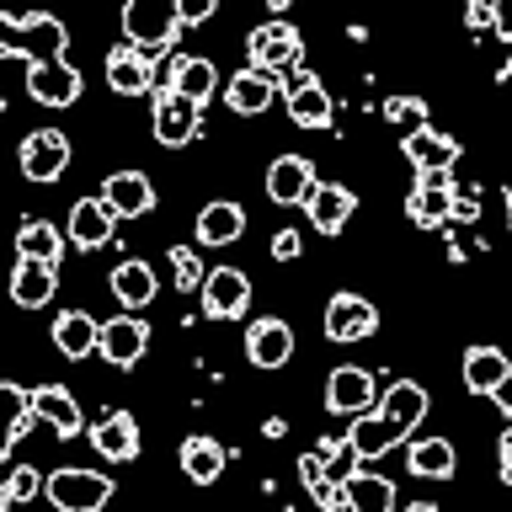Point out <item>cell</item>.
<instances>
[{
	"label": "cell",
	"mask_w": 512,
	"mask_h": 512,
	"mask_svg": "<svg viewBox=\"0 0 512 512\" xmlns=\"http://www.w3.org/2000/svg\"><path fill=\"white\" fill-rule=\"evenodd\" d=\"M11 27H38L43 48H22V43H6L0 54L6 59H27V91L38 96L43 107H70L80 96V75L75 64L64 59V22L43 11H6V32Z\"/></svg>",
	"instance_id": "cell-1"
},
{
	"label": "cell",
	"mask_w": 512,
	"mask_h": 512,
	"mask_svg": "<svg viewBox=\"0 0 512 512\" xmlns=\"http://www.w3.org/2000/svg\"><path fill=\"white\" fill-rule=\"evenodd\" d=\"M123 32H128V48H139L144 59L166 54L176 32H182V6L176 0H134V6H123Z\"/></svg>",
	"instance_id": "cell-2"
},
{
	"label": "cell",
	"mask_w": 512,
	"mask_h": 512,
	"mask_svg": "<svg viewBox=\"0 0 512 512\" xmlns=\"http://www.w3.org/2000/svg\"><path fill=\"white\" fill-rule=\"evenodd\" d=\"M43 496L54 502L59 512H102L107 496H112V480L102 470H80V464H64V470L48 475Z\"/></svg>",
	"instance_id": "cell-3"
},
{
	"label": "cell",
	"mask_w": 512,
	"mask_h": 512,
	"mask_svg": "<svg viewBox=\"0 0 512 512\" xmlns=\"http://www.w3.org/2000/svg\"><path fill=\"white\" fill-rule=\"evenodd\" d=\"M454 208H459V198H454V176L448 171H427L422 182H416V192L406 198V214H411V224H422V230L448 224Z\"/></svg>",
	"instance_id": "cell-4"
},
{
	"label": "cell",
	"mask_w": 512,
	"mask_h": 512,
	"mask_svg": "<svg viewBox=\"0 0 512 512\" xmlns=\"http://www.w3.org/2000/svg\"><path fill=\"white\" fill-rule=\"evenodd\" d=\"M246 54H251V70L267 75V70H283V64H299L304 43H299V32L288 22H267V27H256L246 38Z\"/></svg>",
	"instance_id": "cell-5"
},
{
	"label": "cell",
	"mask_w": 512,
	"mask_h": 512,
	"mask_svg": "<svg viewBox=\"0 0 512 512\" xmlns=\"http://www.w3.org/2000/svg\"><path fill=\"white\" fill-rule=\"evenodd\" d=\"M198 118H203L198 102H187V96H176L171 86H160V96H155V139L160 144H171V150L192 144L198 139Z\"/></svg>",
	"instance_id": "cell-6"
},
{
	"label": "cell",
	"mask_w": 512,
	"mask_h": 512,
	"mask_svg": "<svg viewBox=\"0 0 512 512\" xmlns=\"http://www.w3.org/2000/svg\"><path fill=\"white\" fill-rule=\"evenodd\" d=\"M198 294H203V310L214 320H235V315H246V304H251V278L235 267H214Z\"/></svg>",
	"instance_id": "cell-7"
},
{
	"label": "cell",
	"mask_w": 512,
	"mask_h": 512,
	"mask_svg": "<svg viewBox=\"0 0 512 512\" xmlns=\"http://www.w3.org/2000/svg\"><path fill=\"white\" fill-rule=\"evenodd\" d=\"M64 166H70V139H64L59 128H38V134H27L22 171L32 176V182H59Z\"/></svg>",
	"instance_id": "cell-8"
},
{
	"label": "cell",
	"mask_w": 512,
	"mask_h": 512,
	"mask_svg": "<svg viewBox=\"0 0 512 512\" xmlns=\"http://www.w3.org/2000/svg\"><path fill=\"white\" fill-rule=\"evenodd\" d=\"M144 347H150V326H144L139 315L123 310L118 320H107V326H102V347H96V352H102L112 368H128V363L144 358Z\"/></svg>",
	"instance_id": "cell-9"
},
{
	"label": "cell",
	"mask_w": 512,
	"mask_h": 512,
	"mask_svg": "<svg viewBox=\"0 0 512 512\" xmlns=\"http://www.w3.org/2000/svg\"><path fill=\"white\" fill-rule=\"evenodd\" d=\"M315 166L310 160H299V155H278L272 160V171H267V198L272 203H283V208H294V203H310V192H315Z\"/></svg>",
	"instance_id": "cell-10"
},
{
	"label": "cell",
	"mask_w": 512,
	"mask_h": 512,
	"mask_svg": "<svg viewBox=\"0 0 512 512\" xmlns=\"http://www.w3.org/2000/svg\"><path fill=\"white\" fill-rule=\"evenodd\" d=\"M374 326H379V310L358 294H336L326 304V336L331 342H363Z\"/></svg>",
	"instance_id": "cell-11"
},
{
	"label": "cell",
	"mask_w": 512,
	"mask_h": 512,
	"mask_svg": "<svg viewBox=\"0 0 512 512\" xmlns=\"http://www.w3.org/2000/svg\"><path fill=\"white\" fill-rule=\"evenodd\" d=\"M102 203L112 208V214L139 219V214H150V208H155V187H150V176H144V171H112L107 187H102Z\"/></svg>",
	"instance_id": "cell-12"
},
{
	"label": "cell",
	"mask_w": 512,
	"mask_h": 512,
	"mask_svg": "<svg viewBox=\"0 0 512 512\" xmlns=\"http://www.w3.org/2000/svg\"><path fill=\"white\" fill-rule=\"evenodd\" d=\"M91 448H96L107 464H128V459L139 454V427H134V416H128V411L102 416V422L91 427Z\"/></svg>",
	"instance_id": "cell-13"
},
{
	"label": "cell",
	"mask_w": 512,
	"mask_h": 512,
	"mask_svg": "<svg viewBox=\"0 0 512 512\" xmlns=\"http://www.w3.org/2000/svg\"><path fill=\"white\" fill-rule=\"evenodd\" d=\"M400 150H406V160L422 176L427 171H454V160H459V144L448 139V134H438V128H411Z\"/></svg>",
	"instance_id": "cell-14"
},
{
	"label": "cell",
	"mask_w": 512,
	"mask_h": 512,
	"mask_svg": "<svg viewBox=\"0 0 512 512\" xmlns=\"http://www.w3.org/2000/svg\"><path fill=\"white\" fill-rule=\"evenodd\" d=\"M347 443L358 448V459H379V454H390L395 443H406V427H395L384 411H363L358 422L347 427Z\"/></svg>",
	"instance_id": "cell-15"
},
{
	"label": "cell",
	"mask_w": 512,
	"mask_h": 512,
	"mask_svg": "<svg viewBox=\"0 0 512 512\" xmlns=\"http://www.w3.org/2000/svg\"><path fill=\"white\" fill-rule=\"evenodd\" d=\"M246 358L256 368H283L288 358H294V331H288L283 320H256V326L246 331Z\"/></svg>",
	"instance_id": "cell-16"
},
{
	"label": "cell",
	"mask_w": 512,
	"mask_h": 512,
	"mask_svg": "<svg viewBox=\"0 0 512 512\" xmlns=\"http://www.w3.org/2000/svg\"><path fill=\"white\" fill-rule=\"evenodd\" d=\"M507 379H512V363H507L502 347H470L464 352V384H470V395H496Z\"/></svg>",
	"instance_id": "cell-17"
},
{
	"label": "cell",
	"mask_w": 512,
	"mask_h": 512,
	"mask_svg": "<svg viewBox=\"0 0 512 512\" xmlns=\"http://www.w3.org/2000/svg\"><path fill=\"white\" fill-rule=\"evenodd\" d=\"M326 406L336 416H363L374 406V379H368L363 368H336L331 384H326Z\"/></svg>",
	"instance_id": "cell-18"
},
{
	"label": "cell",
	"mask_w": 512,
	"mask_h": 512,
	"mask_svg": "<svg viewBox=\"0 0 512 512\" xmlns=\"http://www.w3.org/2000/svg\"><path fill=\"white\" fill-rule=\"evenodd\" d=\"M352 208H358V198H352L347 187L320 182V187L310 192V203H304V214L315 219V230H320V235H342V224L352 219Z\"/></svg>",
	"instance_id": "cell-19"
},
{
	"label": "cell",
	"mask_w": 512,
	"mask_h": 512,
	"mask_svg": "<svg viewBox=\"0 0 512 512\" xmlns=\"http://www.w3.org/2000/svg\"><path fill=\"white\" fill-rule=\"evenodd\" d=\"M112 224H118V214H112L102 198H80V203L70 208V240H75V246H86V251L107 246V240H112Z\"/></svg>",
	"instance_id": "cell-20"
},
{
	"label": "cell",
	"mask_w": 512,
	"mask_h": 512,
	"mask_svg": "<svg viewBox=\"0 0 512 512\" xmlns=\"http://www.w3.org/2000/svg\"><path fill=\"white\" fill-rule=\"evenodd\" d=\"M150 80H155V70H150V59L139 54V48H112L107 54V86L118 91V96H144L150 91Z\"/></svg>",
	"instance_id": "cell-21"
},
{
	"label": "cell",
	"mask_w": 512,
	"mask_h": 512,
	"mask_svg": "<svg viewBox=\"0 0 512 512\" xmlns=\"http://www.w3.org/2000/svg\"><path fill=\"white\" fill-rule=\"evenodd\" d=\"M32 411H38V422L54 427L59 438H75V432H80V406H75V395L64 390V384H43V390H32Z\"/></svg>",
	"instance_id": "cell-22"
},
{
	"label": "cell",
	"mask_w": 512,
	"mask_h": 512,
	"mask_svg": "<svg viewBox=\"0 0 512 512\" xmlns=\"http://www.w3.org/2000/svg\"><path fill=\"white\" fill-rule=\"evenodd\" d=\"M288 118L299 128H326L331 123V96L315 75H299L294 86H288Z\"/></svg>",
	"instance_id": "cell-23"
},
{
	"label": "cell",
	"mask_w": 512,
	"mask_h": 512,
	"mask_svg": "<svg viewBox=\"0 0 512 512\" xmlns=\"http://www.w3.org/2000/svg\"><path fill=\"white\" fill-rule=\"evenodd\" d=\"M219 86V75H214V59H198V54H182V59H171V91L176 96H187V102H208Z\"/></svg>",
	"instance_id": "cell-24"
},
{
	"label": "cell",
	"mask_w": 512,
	"mask_h": 512,
	"mask_svg": "<svg viewBox=\"0 0 512 512\" xmlns=\"http://www.w3.org/2000/svg\"><path fill=\"white\" fill-rule=\"evenodd\" d=\"M224 102H230L235 112H267L272 102H278V80L272 75H262V70H240L230 86H224Z\"/></svg>",
	"instance_id": "cell-25"
},
{
	"label": "cell",
	"mask_w": 512,
	"mask_h": 512,
	"mask_svg": "<svg viewBox=\"0 0 512 512\" xmlns=\"http://www.w3.org/2000/svg\"><path fill=\"white\" fill-rule=\"evenodd\" d=\"M54 288H59V278H54V267L48 262H16V278H11V299L22 304V310H43L48 299H54Z\"/></svg>",
	"instance_id": "cell-26"
},
{
	"label": "cell",
	"mask_w": 512,
	"mask_h": 512,
	"mask_svg": "<svg viewBox=\"0 0 512 512\" xmlns=\"http://www.w3.org/2000/svg\"><path fill=\"white\" fill-rule=\"evenodd\" d=\"M54 342H59L64 358H86V352L102 347V326H96L86 310H64L54 320Z\"/></svg>",
	"instance_id": "cell-27"
},
{
	"label": "cell",
	"mask_w": 512,
	"mask_h": 512,
	"mask_svg": "<svg viewBox=\"0 0 512 512\" xmlns=\"http://www.w3.org/2000/svg\"><path fill=\"white\" fill-rule=\"evenodd\" d=\"M112 294L123 299L128 315L144 310V304L155 299V267H150V262H123V267H112Z\"/></svg>",
	"instance_id": "cell-28"
},
{
	"label": "cell",
	"mask_w": 512,
	"mask_h": 512,
	"mask_svg": "<svg viewBox=\"0 0 512 512\" xmlns=\"http://www.w3.org/2000/svg\"><path fill=\"white\" fill-rule=\"evenodd\" d=\"M379 411L390 416L395 427H406V432H411V427H416V422H422V416H427V390H422V384H416V379H400V384H390V390H384Z\"/></svg>",
	"instance_id": "cell-29"
},
{
	"label": "cell",
	"mask_w": 512,
	"mask_h": 512,
	"mask_svg": "<svg viewBox=\"0 0 512 512\" xmlns=\"http://www.w3.org/2000/svg\"><path fill=\"white\" fill-rule=\"evenodd\" d=\"M240 230H246L240 203H208L198 214V240L203 246H230V240H240Z\"/></svg>",
	"instance_id": "cell-30"
},
{
	"label": "cell",
	"mask_w": 512,
	"mask_h": 512,
	"mask_svg": "<svg viewBox=\"0 0 512 512\" xmlns=\"http://www.w3.org/2000/svg\"><path fill=\"white\" fill-rule=\"evenodd\" d=\"M342 496L352 502V512H390V507H395V486H390L384 475H368V470L347 475Z\"/></svg>",
	"instance_id": "cell-31"
},
{
	"label": "cell",
	"mask_w": 512,
	"mask_h": 512,
	"mask_svg": "<svg viewBox=\"0 0 512 512\" xmlns=\"http://www.w3.org/2000/svg\"><path fill=\"white\" fill-rule=\"evenodd\" d=\"M16 251H22L27 262H48V267H54L59 251H64V235L48 219H27L22 230H16Z\"/></svg>",
	"instance_id": "cell-32"
},
{
	"label": "cell",
	"mask_w": 512,
	"mask_h": 512,
	"mask_svg": "<svg viewBox=\"0 0 512 512\" xmlns=\"http://www.w3.org/2000/svg\"><path fill=\"white\" fill-rule=\"evenodd\" d=\"M182 470L198 480V486H214V480L224 475V448L214 438H187L182 443Z\"/></svg>",
	"instance_id": "cell-33"
},
{
	"label": "cell",
	"mask_w": 512,
	"mask_h": 512,
	"mask_svg": "<svg viewBox=\"0 0 512 512\" xmlns=\"http://www.w3.org/2000/svg\"><path fill=\"white\" fill-rule=\"evenodd\" d=\"M411 475H422V480H448V475H454V443H443V438L411 443Z\"/></svg>",
	"instance_id": "cell-34"
},
{
	"label": "cell",
	"mask_w": 512,
	"mask_h": 512,
	"mask_svg": "<svg viewBox=\"0 0 512 512\" xmlns=\"http://www.w3.org/2000/svg\"><path fill=\"white\" fill-rule=\"evenodd\" d=\"M208 272L198 267V256H192L187 246H171V283L182 288V294H192V288H203Z\"/></svg>",
	"instance_id": "cell-35"
},
{
	"label": "cell",
	"mask_w": 512,
	"mask_h": 512,
	"mask_svg": "<svg viewBox=\"0 0 512 512\" xmlns=\"http://www.w3.org/2000/svg\"><path fill=\"white\" fill-rule=\"evenodd\" d=\"M48 486V480L32 470V464H22V470H11V480H6V507H22V502H32Z\"/></svg>",
	"instance_id": "cell-36"
},
{
	"label": "cell",
	"mask_w": 512,
	"mask_h": 512,
	"mask_svg": "<svg viewBox=\"0 0 512 512\" xmlns=\"http://www.w3.org/2000/svg\"><path fill=\"white\" fill-rule=\"evenodd\" d=\"M384 118H395V123H422V128H427V107L411 102V96H395V102H384Z\"/></svg>",
	"instance_id": "cell-37"
},
{
	"label": "cell",
	"mask_w": 512,
	"mask_h": 512,
	"mask_svg": "<svg viewBox=\"0 0 512 512\" xmlns=\"http://www.w3.org/2000/svg\"><path fill=\"white\" fill-rule=\"evenodd\" d=\"M464 22H470L475 32H491V27H502V16H496V6H486V0H475V6L464 11Z\"/></svg>",
	"instance_id": "cell-38"
},
{
	"label": "cell",
	"mask_w": 512,
	"mask_h": 512,
	"mask_svg": "<svg viewBox=\"0 0 512 512\" xmlns=\"http://www.w3.org/2000/svg\"><path fill=\"white\" fill-rule=\"evenodd\" d=\"M272 256H278V262H294V256H304L299 235H294V230H278V235H272Z\"/></svg>",
	"instance_id": "cell-39"
},
{
	"label": "cell",
	"mask_w": 512,
	"mask_h": 512,
	"mask_svg": "<svg viewBox=\"0 0 512 512\" xmlns=\"http://www.w3.org/2000/svg\"><path fill=\"white\" fill-rule=\"evenodd\" d=\"M176 6H182V27L208 22V16H214V0H176Z\"/></svg>",
	"instance_id": "cell-40"
},
{
	"label": "cell",
	"mask_w": 512,
	"mask_h": 512,
	"mask_svg": "<svg viewBox=\"0 0 512 512\" xmlns=\"http://www.w3.org/2000/svg\"><path fill=\"white\" fill-rule=\"evenodd\" d=\"M502 480L512 486V427L502 432Z\"/></svg>",
	"instance_id": "cell-41"
},
{
	"label": "cell",
	"mask_w": 512,
	"mask_h": 512,
	"mask_svg": "<svg viewBox=\"0 0 512 512\" xmlns=\"http://www.w3.org/2000/svg\"><path fill=\"white\" fill-rule=\"evenodd\" d=\"M491 400H496V406H502V411H507V416H512V379H507V384H502V390H496V395H491Z\"/></svg>",
	"instance_id": "cell-42"
},
{
	"label": "cell",
	"mask_w": 512,
	"mask_h": 512,
	"mask_svg": "<svg viewBox=\"0 0 512 512\" xmlns=\"http://www.w3.org/2000/svg\"><path fill=\"white\" fill-rule=\"evenodd\" d=\"M406 512H443V507H432V502H416V507H406Z\"/></svg>",
	"instance_id": "cell-43"
},
{
	"label": "cell",
	"mask_w": 512,
	"mask_h": 512,
	"mask_svg": "<svg viewBox=\"0 0 512 512\" xmlns=\"http://www.w3.org/2000/svg\"><path fill=\"white\" fill-rule=\"evenodd\" d=\"M507 214H512V192H507Z\"/></svg>",
	"instance_id": "cell-44"
},
{
	"label": "cell",
	"mask_w": 512,
	"mask_h": 512,
	"mask_svg": "<svg viewBox=\"0 0 512 512\" xmlns=\"http://www.w3.org/2000/svg\"><path fill=\"white\" fill-rule=\"evenodd\" d=\"M507 75H512V59H507Z\"/></svg>",
	"instance_id": "cell-45"
}]
</instances>
